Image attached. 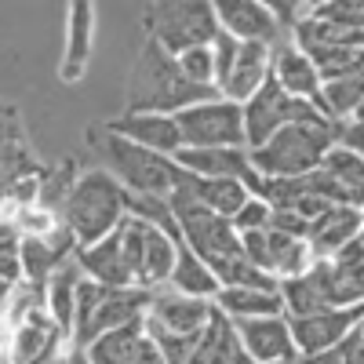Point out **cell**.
<instances>
[{"instance_id": "cell-21", "label": "cell", "mask_w": 364, "mask_h": 364, "mask_svg": "<svg viewBox=\"0 0 364 364\" xmlns=\"http://www.w3.org/2000/svg\"><path fill=\"white\" fill-rule=\"evenodd\" d=\"M161 230H168L171 237H175V269H171V281H168V288L171 291H178V295H193V299H215L219 295V281H215V273H211L204 262H200V255L182 240V230H178V223L171 219L168 226H161Z\"/></svg>"}, {"instance_id": "cell-30", "label": "cell", "mask_w": 364, "mask_h": 364, "mask_svg": "<svg viewBox=\"0 0 364 364\" xmlns=\"http://www.w3.org/2000/svg\"><path fill=\"white\" fill-rule=\"evenodd\" d=\"M269 230H277L284 237H299V240L310 237V223L302 219V215H295L291 208H273L269 211Z\"/></svg>"}, {"instance_id": "cell-12", "label": "cell", "mask_w": 364, "mask_h": 364, "mask_svg": "<svg viewBox=\"0 0 364 364\" xmlns=\"http://www.w3.org/2000/svg\"><path fill=\"white\" fill-rule=\"evenodd\" d=\"M211 11H215L223 33H230L240 44H266V48H273V44L284 41L277 18H273L269 8L259 4V0H219V4H211Z\"/></svg>"}, {"instance_id": "cell-26", "label": "cell", "mask_w": 364, "mask_h": 364, "mask_svg": "<svg viewBox=\"0 0 364 364\" xmlns=\"http://www.w3.org/2000/svg\"><path fill=\"white\" fill-rule=\"evenodd\" d=\"M142 336H146L142 321H139V324H124V328H117V331H106V336H99L84 353H87L91 364H124V360L132 357V350L142 343Z\"/></svg>"}, {"instance_id": "cell-25", "label": "cell", "mask_w": 364, "mask_h": 364, "mask_svg": "<svg viewBox=\"0 0 364 364\" xmlns=\"http://www.w3.org/2000/svg\"><path fill=\"white\" fill-rule=\"evenodd\" d=\"M175 164L197 178H240L252 168L248 149H178Z\"/></svg>"}, {"instance_id": "cell-27", "label": "cell", "mask_w": 364, "mask_h": 364, "mask_svg": "<svg viewBox=\"0 0 364 364\" xmlns=\"http://www.w3.org/2000/svg\"><path fill=\"white\" fill-rule=\"evenodd\" d=\"M142 328H146V336H149V343L157 346V353L164 357V364H186L190 357H193V350H197V343H200V336H175V331H168V328H161L154 317H146L142 321Z\"/></svg>"}, {"instance_id": "cell-22", "label": "cell", "mask_w": 364, "mask_h": 364, "mask_svg": "<svg viewBox=\"0 0 364 364\" xmlns=\"http://www.w3.org/2000/svg\"><path fill=\"white\" fill-rule=\"evenodd\" d=\"M269 55H273V48H266V44H240L237 63L230 66L226 80L219 84V95L237 102V106H245L269 80Z\"/></svg>"}, {"instance_id": "cell-23", "label": "cell", "mask_w": 364, "mask_h": 364, "mask_svg": "<svg viewBox=\"0 0 364 364\" xmlns=\"http://www.w3.org/2000/svg\"><path fill=\"white\" fill-rule=\"evenodd\" d=\"M364 223V211L357 208H346V204H331L321 219L310 223V248L317 259H328V255H336L343 252L350 240H357V230Z\"/></svg>"}, {"instance_id": "cell-16", "label": "cell", "mask_w": 364, "mask_h": 364, "mask_svg": "<svg viewBox=\"0 0 364 364\" xmlns=\"http://www.w3.org/2000/svg\"><path fill=\"white\" fill-rule=\"evenodd\" d=\"M106 128L120 139H128L142 149H154V154H164V157H175L182 149V135H178V124L175 117H164V113H128L117 117V120H106Z\"/></svg>"}, {"instance_id": "cell-11", "label": "cell", "mask_w": 364, "mask_h": 364, "mask_svg": "<svg viewBox=\"0 0 364 364\" xmlns=\"http://www.w3.org/2000/svg\"><path fill=\"white\" fill-rule=\"evenodd\" d=\"M310 186L328 204H346L364 211V161L346 146H336L321 161L317 171H310Z\"/></svg>"}, {"instance_id": "cell-36", "label": "cell", "mask_w": 364, "mask_h": 364, "mask_svg": "<svg viewBox=\"0 0 364 364\" xmlns=\"http://www.w3.org/2000/svg\"><path fill=\"white\" fill-rule=\"evenodd\" d=\"M357 240H360V248H364V223H360V230H357Z\"/></svg>"}, {"instance_id": "cell-34", "label": "cell", "mask_w": 364, "mask_h": 364, "mask_svg": "<svg viewBox=\"0 0 364 364\" xmlns=\"http://www.w3.org/2000/svg\"><path fill=\"white\" fill-rule=\"evenodd\" d=\"M63 364H91V360H87V353H84V350L70 346V350H66V357H63Z\"/></svg>"}, {"instance_id": "cell-19", "label": "cell", "mask_w": 364, "mask_h": 364, "mask_svg": "<svg viewBox=\"0 0 364 364\" xmlns=\"http://www.w3.org/2000/svg\"><path fill=\"white\" fill-rule=\"evenodd\" d=\"M95 51V8L77 0L66 11V51H63V66H58V80L63 84H80Z\"/></svg>"}, {"instance_id": "cell-10", "label": "cell", "mask_w": 364, "mask_h": 364, "mask_svg": "<svg viewBox=\"0 0 364 364\" xmlns=\"http://www.w3.org/2000/svg\"><path fill=\"white\" fill-rule=\"evenodd\" d=\"M310 277L317 281V288L331 310L364 306V248H360V240H350L343 252L328 255V259H317L310 266Z\"/></svg>"}, {"instance_id": "cell-13", "label": "cell", "mask_w": 364, "mask_h": 364, "mask_svg": "<svg viewBox=\"0 0 364 364\" xmlns=\"http://www.w3.org/2000/svg\"><path fill=\"white\" fill-rule=\"evenodd\" d=\"M269 77L281 84V91H288L291 99H302V102H314L321 113H324V102H321V73L317 66L310 63L306 51H299L291 37H284L281 44H273V55H269Z\"/></svg>"}, {"instance_id": "cell-31", "label": "cell", "mask_w": 364, "mask_h": 364, "mask_svg": "<svg viewBox=\"0 0 364 364\" xmlns=\"http://www.w3.org/2000/svg\"><path fill=\"white\" fill-rule=\"evenodd\" d=\"M346 149H353V154L364 161V120H346V128H343V142Z\"/></svg>"}, {"instance_id": "cell-32", "label": "cell", "mask_w": 364, "mask_h": 364, "mask_svg": "<svg viewBox=\"0 0 364 364\" xmlns=\"http://www.w3.org/2000/svg\"><path fill=\"white\" fill-rule=\"evenodd\" d=\"M124 364H164V357L157 353L154 343H149V336H142V343L132 350V357H128Z\"/></svg>"}, {"instance_id": "cell-24", "label": "cell", "mask_w": 364, "mask_h": 364, "mask_svg": "<svg viewBox=\"0 0 364 364\" xmlns=\"http://www.w3.org/2000/svg\"><path fill=\"white\" fill-rule=\"evenodd\" d=\"M215 310L230 321H259V317H284V299L281 291H262V288H219L211 299Z\"/></svg>"}, {"instance_id": "cell-20", "label": "cell", "mask_w": 364, "mask_h": 364, "mask_svg": "<svg viewBox=\"0 0 364 364\" xmlns=\"http://www.w3.org/2000/svg\"><path fill=\"white\" fill-rule=\"evenodd\" d=\"M77 266L87 281H95L102 288H135L132 266L124 255V245H120V233L113 230L106 240L91 248H77Z\"/></svg>"}, {"instance_id": "cell-4", "label": "cell", "mask_w": 364, "mask_h": 364, "mask_svg": "<svg viewBox=\"0 0 364 364\" xmlns=\"http://www.w3.org/2000/svg\"><path fill=\"white\" fill-rule=\"evenodd\" d=\"M87 142L99 149V157L106 164V171L135 197H171V190L178 186L182 168L175 164V157L154 154V149H142L128 139L113 135L106 124L91 128Z\"/></svg>"}, {"instance_id": "cell-37", "label": "cell", "mask_w": 364, "mask_h": 364, "mask_svg": "<svg viewBox=\"0 0 364 364\" xmlns=\"http://www.w3.org/2000/svg\"><path fill=\"white\" fill-rule=\"evenodd\" d=\"M295 360H299V357H295ZM295 360H281V364H295Z\"/></svg>"}, {"instance_id": "cell-6", "label": "cell", "mask_w": 364, "mask_h": 364, "mask_svg": "<svg viewBox=\"0 0 364 364\" xmlns=\"http://www.w3.org/2000/svg\"><path fill=\"white\" fill-rule=\"evenodd\" d=\"M182 149H248L245 109L230 99H211L175 113Z\"/></svg>"}, {"instance_id": "cell-17", "label": "cell", "mask_w": 364, "mask_h": 364, "mask_svg": "<svg viewBox=\"0 0 364 364\" xmlns=\"http://www.w3.org/2000/svg\"><path fill=\"white\" fill-rule=\"evenodd\" d=\"M211 314H215L211 299H193V295H178L171 288H161V291H154V302H149L146 317H154L161 328L175 331V336H200Z\"/></svg>"}, {"instance_id": "cell-8", "label": "cell", "mask_w": 364, "mask_h": 364, "mask_svg": "<svg viewBox=\"0 0 364 364\" xmlns=\"http://www.w3.org/2000/svg\"><path fill=\"white\" fill-rule=\"evenodd\" d=\"M240 109H245V142H248V149L266 146L281 128L295 124V120H310V117L321 113L314 102L291 99L288 91H281V84L273 80V77H269ZM324 117H328V113H324Z\"/></svg>"}, {"instance_id": "cell-3", "label": "cell", "mask_w": 364, "mask_h": 364, "mask_svg": "<svg viewBox=\"0 0 364 364\" xmlns=\"http://www.w3.org/2000/svg\"><path fill=\"white\" fill-rule=\"evenodd\" d=\"M124 215H128V190L106 168L80 171L63 208H58V223L77 237V248H91L106 240L124 223Z\"/></svg>"}, {"instance_id": "cell-9", "label": "cell", "mask_w": 364, "mask_h": 364, "mask_svg": "<svg viewBox=\"0 0 364 364\" xmlns=\"http://www.w3.org/2000/svg\"><path fill=\"white\" fill-rule=\"evenodd\" d=\"M245 245V255L262 269L269 273L273 281H291V277H302L310 273V266L317 262L310 240H299V237H284L277 230H259V233H245L240 237Z\"/></svg>"}, {"instance_id": "cell-18", "label": "cell", "mask_w": 364, "mask_h": 364, "mask_svg": "<svg viewBox=\"0 0 364 364\" xmlns=\"http://www.w3.org/2000/svg\"><path fill=\"white\" fill-rule=\"evenodd\" d=\"M149 302H154V291H142V288H106L95 317H91L87 336H84V350L95 343L99 336H106V331H117V328H124V324L146 321Z\"/></svg>"}, {"instance_id": "cell-5", "label": "cell", "mask_w": 364, "mask_h": 364, "mask_svg": "<svg viewBox=\"0 0 364 364\" xmlns=\"http://www.w3.org/2000/svg\"><path fill=\"white\" fill-rule=\"evenodd\" d=\"M146 41L161 44L168 55H182L190 48H208L219 37V18L211 4H149L142 11Z\"/></svg>"}, {"instance_id": "cell-2", "label": "cell", "mask_w": 364, "mask_h": 364, "mask_svg": "<svg viewBox=\"0 0 364 364\" xmlns=\"http://www.w3.org/2000/svg\"><path fill=\"white\" fill-rule=\"evenodd\" d=\"M346 120L336 117H310V120H295V124L281 128L266 146L248 149V161L259 175L266 178H299L321 168V161L343 142Z\"/></svg>"}, {"instance_id": "cell-35", "label": "cell", "mask_w": 364, "mask_h": 364, "mask_svg": "<svg viewBox=\"0 0 364 364\" xmlns=\"http://www.w3.org/2000/svg\"><path fill=\"white\" fill-rule=\"evenodd\" d=\"M353 120H364V102L357 106V113H353Z\"/></svg>"}, {"instance_id": "cell-29", "label": "cell", "mask_w": 364, "mask_h": 364, "mask_svg": "<svg viewBox=\"0 0 364 364\" xmlns=\"http://www.w3.org/2000/svg\"><path fill=\"white\" fill-rule=\"evenodd\" d=\"M269 204L266 200H259V197H248V204L237 211V215L230 219L233 223V230L245 237V233H259V230H269Z\"/></svg>"}, {"instance_id": "cell-1", "label": "cell", "mask_w": 364, "mask_h": 364, "mask_svg": "<svg viewBox=\"0 0 364 364\" xmlns=\"http://www.w3.org/2000/svg\"><path fill=\"white\" fill-rule=\"evenodd\" d=\"M223 99L219 87H200L190 84L178 70V58L168 55L161 44L142 41L135 70H132V84H128V113H164L175 117L190 106Z\"/></svg>"}, {"instance_id": "cell-14", "label": "cell", "mask_w": 364, "mask_h": 364, "mask_svg": "<svg viewBox=\"0 0 364 364\" xmlns=\"http://www.w3.org/2000/svg\"><path fill=\"white\" fill-rule=\"evenodd\" d=\"M364 306H350V310H328V314H314V317H299L291 324V339L299 357H310V353H324V350H336L343 346V339L360 324Z\"/></svg>"}, {"instance_id": "cell-33", "label": "cell", "mask_w": 364, "mask_h": 364, "mask_svg": "<svg viewBox=\"0 0 364 364\" xmlns=\"http://www.w3.org/2000/svg\"><path fill=\"white\" fill-rule=\"evenodd\" d=\"M295 364H346V353L336 346V350H324V353H310V357H299Z\"/></svg>"}, {"instance_id": "cell-7", "label": "cell", "mask_w": 364, "mask_h": 364, "mask_svg": "<svg viewBox=\"0 0 364 364\" xmlns=\"http://www.w3.org/2000/svg\"><path fill=\"white\" fill-rule=\"evenodd\" d=\"M175 211V223L182 230V240L200 255V262L215 273L219 281V269L230 266L233 259L245 255V245H240V233L233 230L230 219L215 215L208 208H171Z\"/></svg>"}, {"instance_id": "cell-15", "label": "cell", "mask_w": 364, "mask_h": 364, "mask_svg": "<svg viewBox=\"0 0 364 364\" xmlns=\"http://www.w3.org/2000/svg\"><path fill=\"white\" fill-rule=\"evenodd\" d=\"M230 324L255 364H281L299 357L288 317H259V321H230Z\"/></svg>"}, {"instance_id": "cell-28", "label": "cell", "mask_w": 364, "mask_h": 364, "mask_svg": "<svg viewBox=\"0 0 364 364\" xmlns=\"http://www.w3.org/2000/svg\"><path fill=\"white\" fill-rule=\"evenodd\" d=\"M178 58V70L190 84H200V87H215V58H211V44L208 48H190L175 55Z\"/></svg>"}]
</instances>
